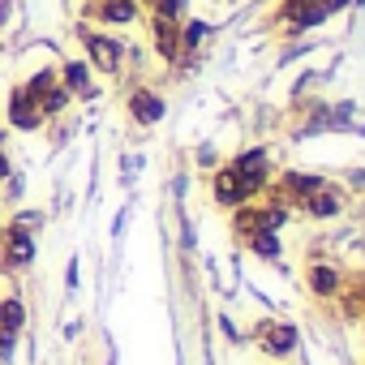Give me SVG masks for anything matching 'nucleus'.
<instances>
[{
	"instance_id": "1",
	"label": "nucleus",
	"mask_w": 365,
	"mask_h": 365,
	"mask_svg": "<svg viewBox=\"0 0 365 365\" xmlns=\"http://www.w3.org/2000/svg\"><path fill=\"white\" fill-rule=\"evenodd\" d=\"M78 35H82V48H86V65L95 73H120V65H125V43L120 39H112L103 31H86V26Z\"/></svg>"
},
{
	"instance_id": "2",
	"label": "nucleus",
	"mask_w": 365,
	"mask_h": 365,
	"mask_svg": "<svg viewBox=\"0 0 365 365\" xmlns=\"http://www.w3.org/2000/svg\"><path fill=\"white\" fill-rule=\"evenodd\" d=\"M48 120L39 112V103L26 95V86H14L9 99H5V129H18V133H39Z\"/></svg>"
},
{
	"instance_id": "3",
	"label": "nucleus",
	"mask_w": 365,
	"mask_h": 365,
	"mask_svg": "<svg viewBox=\"0 0 365 365\" xmlns=\"http://www.w3.org/2000/svg\"><path fill=\"white\" fill-rule=\"evenodd\" d=\"M0 262H5V271H26L35 262V232L9 224L5 228V241H0Z\"/></svg>"
},
{
	"instance_id": "4",
	"label": "nucleus",
	"mask_w": 365,
	"mask_h": 365,
	"mask_svg": "<svg viewBox=\"0 0 365 365\" xmlns=\"http://www.w3.org/2000/svg\"><path fill=\"white\" fill-rule=\"evenodd\" d=\"M56 73H61V86H65L73 99H95V69H91L82 56L56 65Z\"/></svg>"
},
{
	"instance_id": "5",
	"label": "nucleus",
	"mask_w": 365,
	"mask_h": 365,
	"mask_svg": "<svg viewBox=\"0 0 365 365\" xmlns=\"http://www.w3.org/2000/svg\"><path fill=\"white\" fill-rule=\"evenodd\" d=\"M125 108H129V116H133V125H159V120H163V112H168V103H163V95H155L150 86H138V91H129V99H125Z\"/></svg>"
},
{
	"instance_id": "6",
	"label": "nucleus",
	"mask_w": 365,
	"mask_h": 365,
	"mask_svg": "<svg viewBox=\"0 0 365 365\" xmlns=\"http://www.w3.org/2000/svg\"><path fill=\"white\" fill-rule=\"evenodd\" d=\"M232 172L241 176V185L254 194V190H262L267 185V150H245V155H237L232 159Z\"/></svg>"
},
{
	"instance_id": "7",
	"label": "nucleus",
	"mask_w": 365,
	"mask_h": 365,
	"mask_svg": "<svg viewBox=\"0 0 365 365\" xmlns=\"http://www.w3.org/2000/svg\"><path fill=\"white\" fill-rule=\"evenodd\" d=\"M211 194H215V202H220V207H241V202L250 198V190L241 185V176H237L232 168L215 172V180H211Z\"/></svg>"
},
{
	"instance_id": "8",
	"label": "nucleus",
	"mask_w": 365,
	"mask_h": 365,
	"mask_svg": "<svg viewBox=\"0 0 365 365\" xmlns=\"http://www.w3.org/2000/svg\"><path fill=\"white\" fill-rule=\"evenodd\" d=\"M91 14L103 26H129V22H138V0H95Z\"/></svg>"
},
{
	"instance_id": "9",
	"label": "nucleus",
	"mask_w": 365,
	"mask_h": 365,
	"mask_svg": "<svg viewBox=\"0 0 365 365\" xmlns=\"http://www.w3.org/2000/svg\"><path fill=\"white\" fill-rule=\"evenodd\" d=\"M150 35H155V48L163 61H176L180 56V31L172 18H150Z\"/></svg>"
},
{
	"instance_id": "10",
	"label": "nucleus",
	"mask_w": 365,
	"mask_h": 365,
	"mask_svg": "<svg viewBox=\"0 0 365 365\" xmlns=\"http://www.w3.org/2000/svg\"><path fill=\"white\" fill-rule=\"evenodd\" d=\"M22 86H26V95L39 103L48 91H56V86H61V73H56V65H39V69H35V73H31Z\"/></svg>"
},
{
	"instance_id": "11",
	"label": "nucleus",
	"mask_w": 365,
	"mask_h": 365,
	"mask_svg": "<svg viewBox=\"0 0 365 365\" xmlns=\"http://www.w3.org/2000/svg\"><path fill=\"white\" fill-rule=\"evenodd\" d=\"M69 103H73V95H69L65 86H56V91H48V95L39 99V112H43V120H56V116H65Z\"/></svg>"
},
{
	"instance_id": "12",
	"label": "nucleus",
	"mask_w": 365,
	"mask_h": 365,
	"mask_svg": "<svg viewBox=\"0 0 365 365\" xmlns=\"http://www.w3.org/2000/svg\"><path fill=\"white\" fill-rule=\"evenodd\" d=\"M309 288H314L318 297H335V292H339V275H335L331 267H314V271H309Z\"/></svg>"
},
{
	"instance_id": "13",
	"label": "nucleus",
	"mask_w": 365,
	"mask_h": 365,
	"mask_svg": "<svg viewBox=\"0 0 365 365\" xmlns=\"http://www.w3.org/2000/svg\"><path fill=\"white\" fill-rule=\"evenodd\" d=\"M297 348V331L292 327H275L271 335H267V352L271 356H284V352H292Z\"/></svg>"
},
{
	"instance_id": "14",
	"label": "nucleus",
	"mask_w": 365,
	"mask_h": 365,
	"mask_svg": "<svg viewBox=\"0 0 365 365\" xmlns=\"http://www.w3.org/2000/svg\"><path fill=\"white\" fill-rule=\"evenodd\" d=\"M250 245H254V254H258V258H279V237H275V232H267V228L250 232Z\"/></svg>"
},
{
	"instance_id": "15",
	"label": "nucleus",
	"mask_w": 365,
	"mask_h": 365,
	"mask_svg": "<svg viewBox=\"0 0 365 365\" xmlns=\"http://www.w3.org/2000/svg\"><path fill=\"white\" fill-rule=\"evenodd\" d=\"M305 207H309V215H318V220H331V215L339 211V202H335L331 194H322V190H318V194H309V198H305Z\"/></svg>"
},
{
	"instance_id": "16",
	"label": "nucleus",
	"mask_w": 365,
	"mask_h": 365,
	"mask_svg": "<svg viewBox=\"0 0 365 365\" xmlns=\"http://www.w3.org/2000/svg\"><path fill=\"white\" fill-rule=\"evenodd\" d=\"M288 190L301 194V198H309V194L322 190V180H318V176H305V172H292V176H288Z\"/></svg>"
},
{
	"instance_id": "17",
	"label": "nucleus",
	"mask_w": 365,
	"mask_h": 365,
	"mask_svg": "<svg viewBox=\"0 0 365 365\" xmlns=\"http://www.w3.org/2000/svg\"><path fill=\"white\" fill-rule=\"evenodd\" d=\"M202 35H207V22H190L185 31H180V48H198Z\"/></svg>"
},
{
	"instance_id": "18",
	"label": "nucleus",
	"mask_w": 365,
	"mask_h": 365,
	"mask_svg": "<svg viewBox=\"0 0 365 365\" xmlns=\"http://www.w3.org/2000/svg\"><path fill=\"white\" fill-rule=\"evenodd\" d=\"M14 224H18V228H31V232H35V228H39V211H22V215H18Z\"/></svg>"
},
{
	"instance_id": "19",
	"label": "nucleus",
	"mask_w": 365,
	"mask_h": 365,
	"mask_svg": "<svg viewBox=\"0 0 365 365\" xmlns=\"http://www.w3.org/2000/svg\"><path fill=\"white\" fill-rule=\"evenodd\" d=\"M9 176H14V163H9V155H5V150H0V185H5Z\"/></svg>"
},
{
	"instance_id": "20",
	"label": "nucleus",
	"mask_w": 365,
	"mask_h": 365,
	"mask_svg": "<svg viewBox=\"0 0 365 365\" xmlns=\"http://www.w3.org/2000/svg\"><path fill=\"white\" fill-rule=\"evenodd\" d=\"M5 18H9V0H0V26H5Z\"/></svg>"
},
{
	"instance_id": "21",
	"label": "nucleus",
	"mask_w": 365,
	"mask_h": 365,
	"mask_svg": "<svg viewBox=\"0 0 365 365\" xmlns=\"http://www.w3.org/2000/svg\"><path fill=\"white\" fill-rule=\"evenodd\" d=\"M5 142H9V129H5V125H0V150H5Z\"/></svg>"
},
{
	"instance_id": "22",
	"label": "nucleus",
	"mask_w": 365,
	"mask_h": 365,
	"mask_svg": "<svg viewBox=\"0 0 365 365\" xmlns=\"http://www.w3.org/2000/svg\"><path fill=\"white\" fill-rule=\"evenodd\" d=\"M5 228H9V224H5V215H0V241H5Z\"/></svg>"
}]
</instances>
